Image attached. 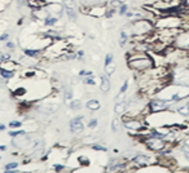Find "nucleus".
<instances>
[{
    "label": "nucleus",
    "mask_w": 189,
    "mask_h": 173,
    "mask_svg": "<svg viewBox=\"0 0 189 173\" xmlns=\"http://www.w3.org/2000/svg\"><path fill=\"white\" fill-rule=\"evenodd\" d=\"M127 66L135 73H145L155 67L154 58L149 54V52H135L130 51L126 54Z\"/></svg>",
    "instance_id": "f257e3e1"
},
{
    "label": "nucleus",
    "mask_w": 189,
    "mask_h": 173,
    "mask_svg": "<svg viewBox=\"0 0 189 173\" xmlns=\"http://www.w3.org/2000/svg\"><path fill=\"white\" fill-rule=\"evenodd\" d=\"M144 144L145 146L149 149L150 151L154 153H159L163 151L164 149L167 147V141L164 138H158V137H154V136H149L144 140Z\"/></svg>",
    "instance_id": "f03ea898"
},
{
    "label": "nucleus",
    "mask_w": 189,
    "mask_h": 173,
    "mask_svg": "<svg viewBox=\"0 0 189 173\" xmlns=\"http://www.w3.org/2000/svg\"><path fill=\"white\" fill-rule=\"evenodd\" d=\"M174 45L176 47V48H180V49H184V51L189 52V30L182 29V31H180L179 35L175 39Z\"/></svg>",
    "instance_id": "7ed1b4c3"
},
{
    "label": "nucleus",
    "mask_w": 189,
    "mask_h": 173,
    "mask_svg": "<svg viewBox=\"0 0 189 173\" xmlns=\"http://www.w3.org/2000/svg\"><path fill=\"white\" fill-rule=\"evenodd\" d=\"M132 164L137 168H144V167H148L150 164V158L148 155H144V154H139L136 155L135 158L132 159Z\"/></svg>",
    "instance_id": "20e7f679"
},
{
    "label": "nucleus",
    "mask_w": 189,
    "mask_h": 173,
    "mask_svg": "<svg viewBox=\"0 0 189 173\" xmlns=\"http://www.w3.org/2000/svg\"><path fill=\"white\" fill-rule=\"evenodd\" d=\"M82 116H78V118H74V119L70 122V129H71L73 133H79L84 129V125L82 123Z\"/></svg>",
    "instance_id": "39448f33"
},
{
    "label": "nucleus",
    "mask_w": 189,
    "mask_h": 173,
    "mask_svg": "<svg viewBox=\"0 0 189 173\" xmlns=\"http://www.w3.org/2000/svg\"><path fill=\"white\" fill-rule=\"evenodd\" d=\"M130 42H131V35H130V33L122 29V30L119 31V39H118V44H119L121 48H126Z\"/></svg>",
    "instance_id": "423d86ee"
},
{
    "label": "nucleus",
    "mask_w": 189,
    "mask_h": 173,
    "mask_svg": "<svg viewBox=\"0 0 189 173\" xmlns=\"http://www.w3.org/2000/svg\"><path fill=\"white\" fill-rule=\"evenodd\" d=\"M127 101H121V102H115L114 105V113L119 116H123L127 111Z\"/></svg>",
    "instance_id": "0eeeda50"
},
{
    "label": "nucleus",
    "mask_w": 189,
    "mask_h": 173,
    "mask_svg": "<svg viewBox=\"0 0 189 173\" xmlns=\"http://www.w3.org/2000/svg\"><path fill=\"white\" fill-rule=\"evenodd\" d=\"M110 86H112V84H110V79L108 75H102L101 76V83H100V89L102 93H108L110 91Z\"/></svg>",
    "instance_id": "6e6552de"
},
{
    "label": "nucleus",
    "mask_w": 189,
    "mask_h": 173,
    "mask_svg": "<svg viewBox=\"0 0 189 173\" xmlns=\"http://www.w3.org/2000/svg\"><path fill=\"white\" fill-rule=\"evenodd\" d=\"M85 107L91 110V111H97L101 107V104L99 100H90V101H87V104H85Z\"/></svg>",
    "instance_id": "1a4fd4ad"
},
{
    "label": "nucleus",
    "mask_w": 189,
    "mask_h": 173,
    "mask_svg": "<svg viewBox=\"0 0 189 173\" xmlns=\"http://www.w3.org/2000/svg\"><path fill=\"white\" fill-rule=\"evenodd\" d=\"M175 111H176L179 115H182V116H184V118H188V116H189V106L187 105V102H185L184 105L177 106V107L175 109Z\"/></svg>",
    "instance_id": "9d476101"
},
{
    "label": "nucleus",
    "mask_w": 189,
    "mask_h": 173,
    "mask_svg": "<svg viewBox=\"0 0 189 173\" xmlns=\"http://www.w3.org/2000/svg\"><path fill=\"white\" fill-rule=\"evenodd\" d=\"M65 11H66V14H67V17L70 21H76L78 18V13L75 9H71V8H65Z\"/></svg>",
    "instance_id": "9b49d317"
},
{
    "label": "nucleus",
    "mask_w": 189,
    "mask_h": 173,
    "mask_svg": "<svg viewBox=\"0 0 189 173\" xmlns=\"http://www.w3.org/2000/svg\"><path fill=\"white\" fill-rule=\"evenodd\" d=\"M130 11V5L127 3H123L119 8H118V16H121V17H124L126 13Z\"/></svg>",
    "instance_id": "f8f14e48"
},
{
    "label": "nucleus",
    "mask_w": 189,
    "mask_h": 173,
    "mask_svg": "<svg viewBox=\"0 0 189 173\" xmlns=\"http://www.w3.org/2000/svg\"><path fill=\"white\" fill-rule=\"evenodd\" d=\"M82 104L79 100H74V101H70V109L71 110H81Z\"/></svg>",
    "instance_id": "ddd939ff"
},
{
    "label": "nucleus",
    "mask_w": 189,
    "mask_h": 173,
    "mask_svg": "<svg viewBox=\"0 0 189 173\" xmlns=\"http://www.w3.org/2000/svg\"><path fill=\"white\" fill-rule=\"evenodd\" d=\"M113 61H114V54H113V53H108L106 56H105V62H104L105 67L109 66V65H112Z\"/></svg>",
    "instance_id": "4468645a"
},
{
    "label": "nucleus",
    "mask_w": 189,
    "mask_h": 173,
    "mask_svg": "<svg viewBox=\"0 0 189 173\" xmlns=\"http://www.w3.org/2000/svg\"><path fill=\"white\" fill-rule=\"evenodd\" d=\"M124 2L123 0H110V8H114V9H118V8H119L122 4H123Z\"/></svg>",
    "instance_id": "2eb2a0df"
},
{
    "label": "nucleus",
    "mask_w": 189,
    "mask_h": 173,
    "mask_svg": "<svg viewBox=\"0 0 189 173\" xmlns=\"http://www.w3.org/2000/svg\"><path fill=\"white\" fill-rule=\"evenodd\" d=\"M115 69H117V67H115L114 64L106 66V67H105V73H106V75H108V76H112V75L114 74V71H115Z\"/></svg>",
    "instance_id": "dca6fc26"
},
{
    "label": "nucleus",
    "mask_w": 189,
    "mask_h": 173,
    "mask_svg": "<svg viewBox=\"0 0 189 173\" xmlns=\"http://www.w3.org/2000/svg\"><path fill=\"white\" fill-rule=\"evenodd\" d=\"M119 127H121V122H119V119H114V120L112 122V131L115 133V132L119 131Z\"/></svg>",
    "instance_id": "f3484780"
},
{
    "label": "nucleus",
    "mask_w": 189,
    "mask_h": 173,
    "mask_svg": "<svg viewBox=\"0 0 189 173\" xmlns=\"http://www.w3.org/2000/svg\"><path fill=\"white\" fill-rule=\"evenodd\" d=\"M57 22H58V18H56V17H47L45 21H44V23H45V25H48V26H52V25H54V23H57Z\"/></svg>",
    "instance_id": "a211bd4d"
},
{
    "label": "nucleus",
    "mask_w": 189,
    "mask_h": 173,
    "mask_svg": "<svg viewBox=\"0 0 189 173\" xmlns=\"http://www.w3.org/2000/svg\"><path fill=\"white\" fill-rule=\"evenodd\" d=\"M83 83L87 84V85H94V84H96V82H94V79H93V76H85L84 79H83Z\"/></svg>",
    "instance_id": "6ab92c4d"
},
{
    "label": "nucleus",
    "mask_w": 189,
    "mask_h": 173,
    "mask_svg": "<svg viewBox=\"0 0 189 173\" xmlns=\"http://www.w3.org/2000/svg\"><path fill=\"white\" fill-rule=\"evenodd\" d=\"M64 5H65V8H71V9H75V2H74V0H64Z\"/></svg>",
    "instance_id": "aec40b11"
},
{
    "label": "nucleus",
    "mask_w": 189,
    "mask_h": 173,
    "mask_svg": "<svg viewBox=\"0 0 189 173\" xmlns=\"http://www.w3.org/2000/svg\"><path fill=\"white\" fill-rule=\"evenodd\" d=\"M182 150H183V154L185 156V159L189 160V145L188 144H184L183 147H182Z\"/></svg>",
    "instance_id": "412c9836"
},
{
    "label": "nucleus",
    "mask_w": 189,
    "mask_h": 173,
    "mask_svg": "<svg viewBox=\"0 0 189 173\" xmlns=\"http://www.w3.org/2000/svg\"><path fill=\"white\" fill-rule=\"evenodd\" d=\"M71 98H73V91L70 88H67L65 91V101L69 102V101H71Z\"/></svg>",
    "instance_id": "4be33fe9"
},
{
    "label": "nucleus",
    "mask_w": 189,
    "mask_h": 173,
    "mask_svg": "<svg viewBox=\"0 0 189 173\" xmlns=\"http://www.w3.org/2000/svg\"><path fill=\"white\" fill-rule=\"evenodd\" d=\"M128 85H130L128 80H124V82H123V84H122V86H121V89H119V93H127Z\"/></svg>",
    "instance_id": "5701e85b"
},
{
    "label": "nucleus",
    "mask_w": 189,
    "mask_h": 173,
    "mask_svg": "<svg viewBox=\"0 0 189 173\" xmlns=\"http://www.w3.org/2000/svg\"><path fill=\"white\" fill-rule=\"evenodd\" d=\"M25 53L27 54V56L34 57V56H36V54L39 53V51H36V49H26V51H25Z\"/></svg>",
    "instance_id": "b1692460"
},
{
    "label": "nucleus",
    "mask_w": 189,
    "mask_h": 173,
    "mask_svg": "<svg viewBox=\"0 0 189 173\" xmlns=\"http://www.w3.org/2000/svg\"><path fill=\"white\" fill-rule=\"evenodd\" d=\"M97 124H99L97 119H91V120L88 122V128H96Z\"/></svg>",
    "instance_id": "393cba45"
},
{
    "label": "nucleus",
    "mask_w": 189,
    "mask_h": 173,
    "mask_svg": "<svg viewBox=\"0 0 189 173\" xmlns=\"http://www.w3.org/2000/svg\"><path fill=\"white\" fill-rule=\"evenodd\" d=\"M92 149H93V150H97V151H106L108 150L105 146H101V145H93Z\"/></svg>",
    "instance_id": "a878e982"
},
{
    "label": "nucleus",
    "mask_w": 189,
    "mask_h": 173,
    "mask_svg": "<svg viewBox=\"0 0 189 173\" xmlns=\"http://www.w3.org/2000/svg\"><path fill=\"white\" fill-rule=\"evenodd\" d=\"M79 75H81V76H93L92 71H85V70H82V71H79Z\"/></svg>",
    "instance_id": "bb28decb"
},
{
    "label": "nucleus",
    "mask_w": 189,
    "mask_h": 173,
    "mask_svg": "<svg viewBox=\"0 0 189 173\" xmlns=\"http://www.w3.org/2000/svg\"><path fill=\"white\" fill-rule=\"evenodd\" d=\"M2 75H3L4 78H12V76H13V73H8V71H5L4 69H2Z\"/></svg>",
    "instance_id": "cd10ccee"
},
{
    "label": "nucleus",
    "mask_w": 189,
    "mask_h": 173,
    "mask_svg": "<svg viewBox=\"0 0 189 173\" xmlns=\"http://www.w3.org/2000/svg\"><path fill=\"white\" fill-rule=\"evenodd\" d=\"M9 127L11 128H18V127H21V122H12V123H9Z\"/></svg>",
    "instance_id": "c85d7f7f"
},
{
    "label": "nucleus",
    "mask_w": 189,
    "mask_h": 173,
    "mask_svg": "<svg viewBox=\"0 0 189 173\" xmlns=\"http://www.w3.org/2000/svg\"><path fill=\"white\" fill-rule=\"evenodd\" d=\"M17 166H18V163H9V164H7V166H5V168H7V169H13V168H16Z\"/></svg>",
    "instance_id": "c756f323"
},
{
    "label": "nucleus",
    "mask_w": 189,
    "mask_h": 173,
    "mask_svg": "<svg viewBox=\"0 0 189 173\" xmlns=\"http://www.w3.org/2000/svg\"><path fill=\"white\" fill-rule=\"evenodd\" d=\"M23 131H16V132H9V136H12V137H14V136H18V135H23Z\"/></svg>",
    "instance_id": "7c9ffc66"
},
{
    "label": "nucleus",
    "mask_w": 189,
    "mask_h": 173,
    "mask_svg": "<svg viewBox=\"0 0 189 173\" xmlns=\"http://www.w3.org/2000/svg\"><path fill=\"white\" fill-rule=\"evenodd\" d=\"M79 162H82V164H84V166H88L90 164V160L87 158H79Z\"/></svg>",
    "instance_id": "2f4dec72"
},
{
    "label": "nucleus",
    "mask_w": 189,
    "mask_h": 173,
    "mask_svg": "<svg viewBox=\"0 0 189 173\" xmlns=\"http://www.w3.org/2000/svg\"><path fill=\"white\" fill-rule=\"evenodd\" d=\"M25 89H23V88H20V89H17V91H16V94H17V96H21V94H25Z\"/></svg>",
    "instance_id": "473e14b6"
},
{
    "label": "nucleus",
    "mask_w": 189,
    "mask_h": 173,
    "mask_svg": "<svg viewBox=\"0 0 189 173\" xmlns=\"http://www.w3.org/2000/svg\"><path fill=\"white\" fill-rule=\"evenodd\" d=\"M7 38H8V34H4V35H2V36H0V40H5Z\"/></svg>",
    "instance_id": "72a5a7b5"
},
{
    "label": "nucleus",
    "mask_w": 189,
    "mask_h": 173,
    "mask_svg": "<svg viewBox=\"0 0 189 173\" xmlns=\"http://www.w3.org/2000/svg\"><path fill=\"white\" fill-rule=\"evenodd\" d=\"M5 173H16V171H11V169H7Z\"/></svg>",
    "instance_id": "f704fd0d"
},
{
    "label": "nucleus",
    "mask_w": 189,
    "mask_h": 173,
    "mask_svg": "<svg viewBox=\"0 0 189 173\" xmlns=\"http://www.w3.org/2000/svg\"><path fill=\"white\" fill-rule=\"evenodd\" d=\"M0 150H5V146H0Z\"/></svg>",
    "instance_id": "c9c22d12"
},
{
    "label": "nucleus",
    "mask_w": 189,
    "mask_h": 173,
    "mask_svg": "<svg viewBox=\"0 0 189 173\" xmlns=\"http://www.w3.org/2000/svg\"><path fill=\"white\" fill-rule=\"evenodd\" d=\"M187 105H188V106H189V100H187Z\"/></svg>",
    "instance_id": "e433bc0d"
}]
</instances>
